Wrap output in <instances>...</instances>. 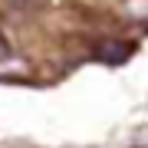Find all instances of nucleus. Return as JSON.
<instances>
[{"label": "nucleus", "mask_w": 148, "mask_h": 148, "mask_svg": "<svg viewBox=\"0 0 148 148\" xmlns=\"http://www.w3.org/2000/svg\"><path fill=\"white\" fill-rule=\"evenodd\" d=\"M128 56H132V43L128 40H112V43H102V46L95 49V59H99V63H109V66L125 63Z\"/></svg>", "instance_id": "f257e3e1"}, {"label": "nucleus", "mask_w": 148, "mask_h": 148, "mask_svg": "<svg viewBox=\"0 0 148 148\" xmlns=\"http://www.w3.org/2000/svg\"><path fill=\"white\" fill-rule=\"evenodd\" d=\"M10 56V46H7V40H3V33H0V63Z\"/></svg>", "instance_id": "f03ea898"}]
</instances>
